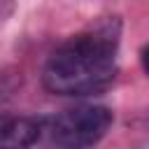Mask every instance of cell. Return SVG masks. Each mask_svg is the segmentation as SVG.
Wrapping results in <instances>:
<instances>
[{
	"label": "cell",
	"instance_id": "1",
	"mask_svg": "<svg viewBox=\"0 0 149 149\" xmlns=\"http://www.w3.org/2000/svg\"><path fill=\"white\" fill-rule=\"evenodd\" d=\"M116 28L100 26L65 40L42 68L44 88L56 95H91L105 91L116 74Z\"/></svg>",
	"mask_w": 149,
	"mask_h": 149
},
{
	"label": "cell",
	"instance_id": "2",
	"mask_svg": "<svg viewBox=\"0 0 149 149\" xmlns=\"http://www.w3.org/2000/svg\"><path fill=\"white\" fill-rule=\"evenodd\" d=\"M112 126V112L102 105H81L65 109L47 121L42 133L54 149H91Z\"/></svg>",
	"mask_w": 149,
	"mask_h": 149
},
{
	"label": "cell",
	"instance_id": "3",
	"mask_svg": "<svg viewBox=\"0 0 149 149\" xmlns=\"http://www.w3.org/2000/svg\"><path fill=\"white\" fill-rule=\"evenodd\" d=\"M42 137V123L30 116L0 114V149H30Z\"/></svg>",
	"mask_w": 149,
	"mask_h": 149
},
{
	"label": "cell",
	"instance_id": "4",
	"mask_svg": "<svg viewBox=\"0 0 149 149\" xmlns=\"http://www.w3.org/2000/svg\"><path fill=\"white\" fill-rule=\"evenodd\" d=\"M140 61H142V68H144V72L149 74V44L142 49V54H140Z\"/></svg>",
	"mask_w": 149,
	"mask_h": 149
}]
</instances>
